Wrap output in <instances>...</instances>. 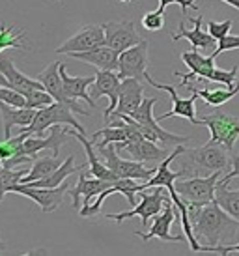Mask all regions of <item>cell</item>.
I'll use <instances>...</instances> for the list:
<instances>
[{"instance_id": "obj_18", "label": "cell", "mask_w": 239, "mask_h": 256, "mask_svg": "<svg viewBox=\"0 0 239 256\" xmlns=\"http://www.w3.org/2000/svg\"><path fill=\"white\" fill-rule=\"evenodd\" d=\"M103 28H105V45L118 52L131 49L144 40L136 32L133 21H108L103 24Z\"/></svg>"}, {"instance_id": "obj_8", "label": "cell", "mask_w": 239, "mask_h": 256, "mask_svg": "<svg viewBox=\"0 0 239 256\" xmlns=\"http://www.w3.org/2000/svg\"><path fill=\"white\" fill-rule=\"evenodd\" d=\"M222 170H217L210 176H190L187 180H176V191L187 204H211L215 202V189Z\"/></svg>"}, {"instance_id": "obj_3", "label": "cell", "mask_w": 239, "mask_h": 256, "mask_svg": "<svg viewBox=\"0 0 239 256\" xmlns=\"http://www.w3.org/2000/svg\"><path fill=\"white\" fill-rule=\"evenodd\" d=\"M183 156L187 157V161L183 164V168L187 172V178L190 176H210L217 170H224L230 161L228 150L217 142H208L198 148H187Z\"/></svg>"}, {"instance_id": "obj_30", "label": "cell", "mask_w": 239, "mask_h": 256, "mask_svg": "<svg viewBox=\"0 0 239 256\" xmlns=\"http://www.w3.org/2000/svg\"><path fill=\"white\" fill-rule=\"evenodd\" d=\"M62 163L64 161H60V159L54 156L36 157L34 163H32V168H30L28 174H26L19 184H32V182H38V180H42V178H47V176L52 174Z\"/></svg>"}, {"instance_id": "obj_2", "label": "cell", "mask_w": 239, "mask_h": 256, "mask_svg": "<svg viewBox=\"0 0 239 256\" xmlns=\"http://www.w3.org/2000/svg\"><path fill=\"white\" fill-rule=\"evenodd\" d=\"M183 64L189 68V73H180L176 72L174 75L182 78L180 86L185 88L187 82L192 80H206V82H220V84L234 88L239 82V66H234L232 70H220L215 66V58L211 56H202L196 49L187 50L182 54Z\"/></svg>"}, {"instance_id": "obj_24", "label": "cell", "mask_w": 239, "mask_h": 256, "mask_svg": "<svg viewBox=\"0 0 239 256\" xmlns=\"http://www.w3.org/2000/svg\"><path fill=\"white\" fill-rule=\"evenodd\" d=\"M36 108L28 107H14V105H8L4 101H0V120H2V133L4 138H10L14 135L12 129L14 128H26L34 122Z\"/></svg>"}, {"instance_id": "obj_45", "label": "cell", "mask_w": 239, "mask_h": 256, "mask_svg": "<svg viewBox=\"0 0 239 256\" xmlns=\"http://www.w3.org/2000/svg\"><path fill=\"white\" fill-rule=\"evenodd\" d=\"M56 2H60V0H56Z\"/></svg>"}, {"instance_id": "obj_10", "label": "cell", "mask_w": 239, "mask_h": 256, "mask_svg": "<svg viewBox=\"0 0 239 256\" xmlns=\"http://www.w3.org/2000/svg\"><path fill=\"white\" fill-rule=\"evenodd\" d=\"M10 192L34 200L36 204L42 208L43 214H52L60 208V204L64 202V196L70 192V185L66 182L58 187H32V185L26 184H14L10 187Z\"/></svg>"}, {"instance_id": "obj_34", "label": "cell", "mask_w": 239, "mask_h": 256, "mask_svg": "<svg viewBox=\"0 0 239 256\" xmlns=\"http://www.w3.org/2000/svg\"><path fill=\"white\" fill-rule=\"evenodd\" d=\"M114 192H118L116 191V187H108V189H105V191H101L98 194V198H96V202L94 204H84V206L80 208V212H78V215L80 217H96V215L101 214V206H103V202H105L110 194H114Z\"/></svg>"}, {"instance_id": "obj_7", "label": "cell", "mask_w": 239, "mask_h": 256, "mask_svg": "<svg viewBox=\"0 0 239 256\" xmlns=\"http://www.w3.org/2000/svg\"><path fill=\"white\" fill-rule=\"evenodd\" d=\"M196 126H206L210 129V142H217L232 152L239 138V116H232L222 110H215L198 118Z\"/></svg>"}, {"instance_id": "obj_35", "label": "cell", "mask_w": 239, "mask_h": 256, "mask_svg": "<svg viewBox=\"0 0 239 256\" xmlns=\"http://www.w3.org/2000/svg\"><path fill=\"white\" fill-rule=\"evenodd\" d=\"M142 26L150 32H159L164 28V12L162 10H155V12H148L142 15Z\"/></svg>"}, {"instance_id": "obj_28", "label": "cell", "mask_w": 239, "mask_h": 256, "mask_svg": "<svg viewBox=\"0 0 239 256\" xmlns=\"http://www.w3.org/2000/svg\"><path fill=\"white\" fill-rule=\"evenodd\" d=\"M84 166H88V163L75 164V157L70 156L68 159H64V163L52 174H49L47 178H42L38 180V182H32V184H26V185H32V187H58V185H62L66 180L70 178L71 174L82 170Z\"/></svg>"}, {"instance_id": "obj_12", "label": "cell", "mask_w": 239, "mask_h": 256, "mask_svg": "<svg viewBox=\"0 0 239 256\" xmlns=\"http://www.w3.org/2000/svg\"><path fill=\"white\" fill-rule=\"evenodd\" d=\"M180 219V212L174 206V202H168L164 210L159 215L154 217V222L150 226L148 232H134L136 238H142V242H150L152 238H159L161 242H170V243H185L187 236H172L170 234V226L174 224V220Z\"/></svg>"}, {"instance_id": "obj_22", "label": "cell", "mask_w": 239, "mask_h": 256, "mask_svg": "<svg viewBox=\"0 0 239 256\" xmlns=\"http://www.w3.org/2000/svg\"><path fill=\"white\" fill-rule=\"evenodd\" d=\"M192 22V28H185V24L180 22V26L178 30L172 34V42L176 43L180 40H189V43L192 45V49H202V50H210V49H215L217 47V40L211 36L208 30L202 28V24H204V17L202 14L198 15L196 19L194 17H190L189 19Z\"/></svg>"}, {"instance_id": "obj_25", "label": "cell", "mask_w": 239, "mask_h": 256, "mask_svg": "<svg viewBox=\"0 0 239 256\" xmlns=\"http://www.w3.org/2000/svg\"><path fill=\"white\" fill-rule=\"evenodd\" d=\"M70 58H75L78 62H86L90 66H96L98 70H110V72H118V60L120 52L110 49L108 45H101L86 52H71L68 54Z\"/></svg>"}, {"instance_id": "obj_27", "label": "cell", "mask_w": 239, "mask_h": 256, "mask_svg": "<svg viewBox=\"0 0 239 256\" xmlns=\"http://www.w3.org/2000/svg\"><path fill=\"white\" fill-rule=\"evenodd\" d=\"M185 88L190 90V92L198 94V98H202V100L206 101V105L215 107V108L228 103V101L234 100L239 94V82H238V86H234V88H228V86H226V88H198V86L194 84V80H192V82H187Z\"/></svg>"}, {"instance_id": "obj_9", "label": "cell", "mask_w": 239, "mask_h": 256, "mask_svg": "<svg viewBox=\"0 0 239 256\" xmlns=\"http://www.w3.org/2000/svg\"><path fill=\"white\" fill-rule=\"evenodd\" d=\"M99 157L105 161V164L110 170L118 176V178H133L136 182H148L154 176L157 168H148L144 166L140 161H127V159H120L118 156V146L116 142L108 144L105 148L98 150Z\"/></svg>"}, {"instance_id": "obj_20", "label": "cell", "mask_w": 239, "mask_h": 256, "mask_svg": "<svg viewBox=\"0 0 239 256\" xmlns=\"http://www.w3.org/2000/svg\"><path fill=\"white\" fill-rule=\"evenodd\" d=\"M118 152H126L129 157L140 163H161L162 159L168 157V148H161L159 142H154L150 138H140V140H129V142H116Z\"/></svg>"}, {"instance_id": "obj_15", "label": "cell", "mask_w": 239, "mask_h": 256, "mask_svg": "<svg viewBox=\"0 0 239 256\" xmlns=\"http://www.w3.org/2000/svg\"><path fill=\"white\" fill-rule=\"evenodd\" d=\"M146 82H148L150 86L157 88V90L168 92L170 100H172V110L161 114L157 120L164 122V120H168V118H172V116H182V118H185V120H189L192 126H196L198 118H196V108H194V103H196V100H198V94L192 92V96H190L189 100H183V98H180V96H178L176 86L161 84V82H157L155 78H152V75H150V73L146 75Z\"/></svg>"}, {"instance_id": "obj_44", "label": "cell", "mask_w": 239, "mask_h": 256, "mask_svg": "<svg viewBox=\"0 0 239 256\" xmlns=\"http://www.w3.org/2000/svg\"><path fill=\"white\" fill-rule=\"evenodd\" d=\"M118 2H124V4H131V2H134V0H118Z\"/></svg>"}, {"instance_id": "obj_43", "label": "cell", "mask_w": 239, "mask_h": 256, "mask_svg": "<svg viewBox=\"0 0 239 256\" xmlns=\"http://www.w3.org/2000/svg\"><path fill=\"white\" fill-rule=\"evenodd\" d=\"M6 250V243H4V240H2V234H0V254Z\"/></svg>"}, {"instance_id": "obj_33", "label": "cell", "mask_w": 239, "mask_h": 256, "mask_svg": "<svg viewBox=\"0 0 239 256\" xmlns=\"http://www.w3.org/2000/svg\"><path fill=\"white\" fill-rule=\"evenodd\" d=\"M28 172L24 170H15V168H6L0 164V202L4 200L6 192H10V187L14 184H19Z\"/></svg>"}, {"instance_id": "obj_37", "label": "cell", "mask_w": 239, "mask_h": 256, "mask_svg": "<svg viewBox=\"0 0 239 256\" xmlns=\"http://www.w3.org/2000/svg\"><path fill=\"white\" fill-rule=\"evenodd\" d=\"M234 26V21L232 19H228V21H222V22H215V21H208V32H210L211 36L215 38V40H222L224 36L230 34V28Z\"/></svg>"}, {"instance_id": "obj_16", "label": "cell", "mask_w": 239, "mask_h": 256, "mask_svg": "<svg viewBox=\"0 0 239 256\" xmlns=\"http://www.w3.org/2000/svg\"><path fill=\"white\" fill-rule=\"evenodd\" d=\"M60 75H62V84H64V94H66V98L73 103V107L77 110V114L80 116H88V110L80 107L77 103V100H82L86 101L88 105L92 107H96V100L92 98L90 94H88V88L92 86V82L96 80V75H86V77H71L66 73V64H60Z\"/></svg>"}, {"instance_id": "obj_5", "label": "cell", "mask_w": 239, "mask_h": 256, "mask_svg": "<svg viewBox=\"0 0 239 256\" xmlns=\"http://www.w3.org/2000/svg\"><path fill=\"white\" fill-rule=\"evenodd\" d=\"M138 196H140V204L138 206H133V210L129 212H120V214H106L105 217L110 220H116L118 224H122L126 219H131L134 215H138L142 220V226L146 228L150 226V219L159 215L164 210V206L172 202L170 198V192L166 187H146V189H140L138 191Z\"/></svg>"}, {"instance_id": "obj_4", "label": "cell", "mask_w": 239, "mask_h": 256, "mask_svg": "<svg viewBox=\"0 0 239 256\" xmlns=\"http://www.w3.org/2000/svg\"><path fill=\"white\" fill-rule=\"evenodd\" d=\"M155 103H157V98H144L140 107L131 114V118L134 120V126L140 129L142 135L150 138V140H154V142L162 144V146H178V144L189 142V136L174 135V133L161 128V122L154 116Z\"/></svg>"}, {"instance_id": "obj_39", "label": "cell", "mask_w": 239, "mask_h": 256, "mask_svg": "<svg viewBox=\"0 0 239 256\" xmlns=\"http://www.w3.org/2000/svg\"><path fill=\"white\" fill-rule=\"evenodd\" d=\"M170 4H180L183 10V14H187V10H194V12H200L196 6V2L194 0H159V10H162L164 12V8L170 6Z\"/></svg>"}, {"instance_id": "obj_41", "label": "cell", "mask_w": 239, "mask_h": 256, "mask_svg": "<svg viewBox=\"0 0 239 256\" xmlns=\"http://www.w3.org/2000/svg\"><path fill=\"white\" fill-rule=\"evenodd\" d=\"M230 161H232L234 168L226 174V178L232 182L234 178H239V156H232V157H230Z\"/></svg>"}, {"instance_id": "obj_46", "label": "cell", "mask_w": 239, "mask_h": 256, "mask_svg": "<svg viewBox=\"0 0 239 256\" xmlns=\"http://www.w3.org/2000/svg\"><path fill=\"white\" fill-rule=\"evenodd\" d=\"M194 2H196V0H194Z\"/></svg>"}, {"instance_id": "obj_6", "label": "cell", "mask_w": 239, "mask_h": 256, "mask_svg": "<svg viewBox=\"0 0 239 256\" xmlns=\"http://www.w3.org/2000/svg\"><path fill=\"white\" fill-rule=\"evenodd\" d=\"M71 126V128H75L78 133H84V128H82V124L75 118V112L71 110L68 105H64L60 101H54V103H50L47 107L43 108H38V112L34 116V122L26 126V128H21L22 131H28L30 135H36V136H43L45 135V131L50 129L52 126Z\"/></svg>"}, {"instance_id": "obj_23", "label": "cell", "mask_w": 239, "mask_h": 256, "mask_svg": "<svg viewBox=\"0 0 239 256\" xmlns=\"http://www.w3.org/2000/svg\"><path fill=\"white\" fill-rule=\"evenodd\" d=\"M144 101V86L138 78H124L120 84L118 107L112 114H131L142 105ZM106 122V120H105Z\"/></svg>"}, {"instance_id": "obj_14", "label": "cell", "mask_w": 239, "mask_h": 256, "mask_svg": "<svg viewBox=\"0 0 239 256\" xmlns=\"http://www.w3.org/2000/svg\"><path fill=\"white\" fill-rule=\"evenodd\" d=\"M0 86L14 88L17 92L24 94L26 98L30 94H34L36 90H45L38 78H30L19 72L14 64V58L4 54V52H0Z\"/></svg>"}, {"instance_id": "obj_1", "label": "cell", "mask_w": 239, "mask_h": 256, "mask_svg": "<svg viewBox=\"0 0 239 256\" xmlns=\"http://www.w3.org/2000/svg\"><path fill=\"white\" fill-rule=\"evenodd\" d=\"M192 234L204 247L224 245L236 238L239 230V220L234 219L218 206L217 202L211 204H187Z\"/></svg>"}, {"instance_id": "obj_26", "label": "cell", "mask_w": 239, "mask_h": 256, "mask_svg": "<svg viewBox=\"0 0 239 256\" xmlns=\"http://www.w3.org/2000/svg\"><path fill=\"white\" fill-rule=\"evenodd\" d=\"M60 64L62 62H52V64H49L45 70H43L42 73H38V80L43 84V88L47 90V92L54 98V101H60V103H64V105H68V107L73 110V112L77 114V110H75V107H73V103H71L68 98H66V94H64V84H62V75H60Z\"/></svg>"}, {"instance_id": "obj_13", "label": "cell", "mask_w": 239, "mask_h": 256, "mask_svg": "<svg viewBox=\"0 0 239 256\" xmlns=\"http://www.w3.org/2000/svg\"><path fill=\"white\" fill-rule=\"evenodd\" d=\"M105 45V28L103 24H86L78 30L75 36L60 45L56 49V54H71V52H86L96 47Z\"/></svg>"}, {"instance_id": "obj_11", "label": "cell", "mask_w": 239, "mask_h": 256, "mask_svg": "<svg viewBox=\"0 0 239 256\" xmlns=\"http://www.w3.org/2000/svg\"><path fill=\"white\" fill-rule=\"evenodd\" d=\"M148 49H150V42L142 40L138 45H134V47H131V49L120 52L118 75L122 80H124V78H138V80H146L148 66H150Z\"/></svg>"}, {"instance_id": "obj_29", "label": "cell", "mask_w": 239, "mask_h": 256, "mask_svg": "<svg viewBox=\"0 0 239 256\" xmlns=\"http://www.w3.org/2000/svg\"><path fill=\"white\" fill-rule=\"evenodd\" d=\"M230 180L220 178L215 189V202L224 210L228 215L239 220V189H230Z\"/></svg>"}, {"instance_id": "obj_21", "label": "cell", "mask_w": 239, "mask_h": 256, "mask_svg": "<svg viewBox=\"0 0 239 256\" xmlns=\"http://www.w3.org/2000/svg\"><path fill=\"white\" fill-rule=\"evenodd\" d=\"M114 182H108V180H101V178H94L88 172H82L78 174V182L77 185L70 189V194L73 196V208L80 212V208L84 204H90L92 198H96L99 192L112 187Z\"/></svg>"}, {"instance_id": "obj_40", "label": "cell", "mask_w": 239, "mask_h": 256, "mask_svg": "<svg viewBox=\"0 0 239 256\" xmlns=\"http://www.w3.org/2000/svg\"><path fill=\"white\" fill-rule=\"evenodd\" d=\"M202 252H218V254H230V252H239V243L238 245H217V247H204L202 245Z\"/></svg>"}, {"instance_id": "obj_17", "label": "cell", "mask_w": 239, "mask_h": 256, "mask_svg": "<svg viewBox=\"0 0 239 256\" xmlns=\"http://www.w3.org/2000/svg\"><path fill=\"white\" fill-rule=\"evenodd\" d=\"M120 78L118 72H110V70H98L96 73V80L90 86V96L98 101L99 98L105 96L108 100V107L105 108V120H108V116L116 110L118 107V96H120Z\"/></svg>"}, {"instance_id": "obj_42", "label": "cell", "mask_w": 239, "mask_h": 256, "mask_svg": "<svg viewBox=\"0 0 239 256\" xmlns=\"http://www.w3.org/2000/svg\"><path fill=\"white\" fill-rule=\"evenodd\" d=\"M222 2H226L228 6H232V8H236L239 12V0H222Z\"/></svg>"}, {"instance_id": "obj_31", "label": "cell", "mask_w": 239, "mask_h": 256, "mask_svg": "<svg viewBox=\"0 0 239 256\" xmlns=\"http://www.w3.org/2000/svg\"><path fill=\"white\" fill-rule=\"evenodd\" d=\"M6 49L28 50L30 47L24 45V30H17L15 26H6L0 22V52Z\"/></svg>"}, {"instance_id": "obj_38", "label": "cell", "mask_w": 239, "mask_h": 256, "mask_svg": "<svg viewBox=\"0 0 239 256\" xmlns=\"http://www.w3.org/2000/svg\"><path fill=\"white\" fill-rule=\"evenodd\" d=\"M234 49H239V36H232V34H228V36H224L222 40H218L217 47L213 49L211 56L217 58L218 54H222L224 50H234Z\"/></svg>"}, {"instance_id": "obj_36", "label": "cell", "mask_w": 239, "mask_h": 256, "mask_svg": "<svg viewBox=\"0 0 239 256\" xmlns=\"http://www.w3.org/2000/svg\"><path fill=\"white\" fill-rule=\"evenodd\" d=\"M0 101L14 105V107H26V96L8 86H0Z\"/></svg>"}, {"instance_id": "obj_32", "label": "cell", "mask_w": 239, "mask_h": 256, "mask_svg": "<svg viewBox=\"0 0 239 256\" xmlns=\"http://www.w3.org/2000/svg\"><path fill=\"white\" fill-rule=\"evenodd\" d=\"M30 136L28 131H19L17 135H12L10 138H4L0 142V161H6V159H12V157L22 156V144L24 140Z\"/></svg>"}, {"instance_id": "obj_19", "label": "cell", "mask_w": 239, "mask_h": 256, "mask_svg": "<svg viewBox=\"0 0 239 256\" xmlns=\"http://www.w3.org/2000/svg\"><path fill=\"white\" fill-rule=\"evenodd\" d=\"M70 128H60V124L50 128L49 136H36L30 135L24 144H22V156L38 157L40 152L43 150H50V156L58 157V152L66 146L68 138H70Z\"/></svg>"}]
</instances>
